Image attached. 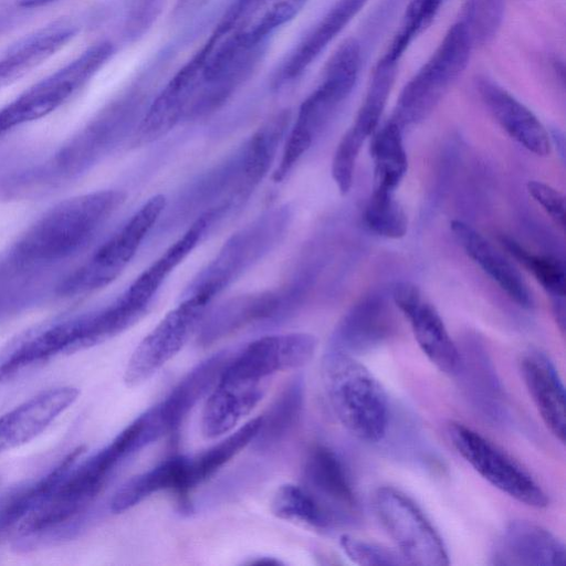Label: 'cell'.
Instances as JSON below:
<instances>
[{
    "mask_svg": "<svg viewBox=\"0 0 566 566\" xmlns=\"http://www.w3.org/2000/svg\"><path fill=\"white\" fill-rule=\"evenodd\" d=\"M274 160L272 150L262 142L249 137L233 154L224 158L185 187L166 205L156 226L167 233L190 223L210 210L214 229L235 214L262 182Z\"/></svg>",
    "mask_w": 566,
    "mask_h": 566,
    "instance_id": "obj_2",
    "label": "cell"
},
{
    "mask_svg": "<svg viewBox=\"0 0 566 566\" xmlns=\"http://www.w3.org/2000/svg\"><path fill=\"white\" fill-rule=\"evenodd\" d=\"M399 61L382 54L374 67L363 104L348 129L364 142L375 133L395 83Z\"/></svg>",
    "mask_w": 566,
    "mask_h": 566,
    "instance_id": "obj_33",
    "label": "cell"
},
{
    "mask_svg": "<svg viewBox=\"0 0 566 566\" xmlns=\"http://www.w3.org/2000/svg\"><path fill=\"white\" fill-rule=\"evenodd\" d=\"M369 0H337L286 63L285 78L301 75Z\"/></svg>",
    "mask_w": 566,
    "mask_h": 566,
    "instance_id": "obj_28",
    "label": "cell"
},
{
    "mask_svg": "<svg viewBox=\"0 0 566 566\" xmlns=\"http://www.w3.org/2000/svg\"><path fill=\"white\" fill-rule=\"evenodd\" d=\"M264 392L265 381L242 380L221 374L202 409V436L216 439L231 432L260 402Z\"/></svg>",
    "mask_w": 566,
    "mask_h": 566,
    "instance_id": "obj_20",
    "label": "cell"
},
{
    "mask_svg": "<svg viewBox=\"0 0 566 566\" xmlns=\"http://www.w3.org/2000/svg\"><path fill=\"white\" fill-rule=\"evenodd\" d=\"M451 230L464 252L517 305L531 308L532 293L520 272L481 233L461 220L451 222Z\"/></svg>",
    "mask_w": 566,
    "mask_h": 566,
    "instance_id": "obj_25",
    "label": "cell"
},
{
    "mask_svg": "<svg viewBox=\"0 0 566 566\" xmlns=\"http://www.w3.org/2000/svg\"><path fill=\"white\" fill-rule=\"evenodd\" d=\"M361 45L347 39L329 57L321 84L301 104L272 179L284 180L352 94L361 67Z\"/></svg>",
    "mask_w": 566,
    "mask_h": 566,
    "instance_id": "obj_4",
    "label": "cell"
},
{
    "mask_svg": "<svg viewBox=\"0 0 566 566\" xmlns=\"http://www.w3.org/2000/svg\"><path fill=\"white\" fill-rule=\"evenodd\" d=\"M391 327V311L386 295L371 293L343 316L328 348L355 356L380 345L389 336Z\"/></svg>",
    "mask_w": 566,
    "mask_h": 566,
    "instance_id": "obj_19",
    "label": "cell"
},
{
    "mask_svg": "<svg viewBox=\"0 0 566 566\" xmlns=\"http://www.w3.org/2000/svg\"><path fill=\"white\" fill-rule=\"evenodd\" d=\"M209 0H178L175 13L186 14L205 6Z\"/></svg>",
    "mask_w": 566,
    "mask_h": 566,
    "instance_id": "obj_43",
    "label": "cell"
},
{
    "mask_svg": "<svg viewBox=\"0 0 566 566\" xmlns=\"http://www.w3.org/2000/svg\"><path fill=\"white\" fill-rule=\"evenodd\" d=\"M449 437L458 453L490 484L527 506L549 503L546 492L517 461L472 428L452 422Z\"/></svg>",
    "mask_w": 566,
    "mask_h": 566,
    "instance_id": "obj_11",
    "label": "cell"
},
{
    "mask_svg": "<svg viewBox=\"0 0 566 566\" xmlns=\"http://www.w3.org/2000/svg\"><path fill=\"white\" fill-rule=\"evenodd\" d=\"M460 354L459 373H465L474 401L484 415L497 419L502 416V390L483 345L476 338H469L463 353L460 350Z\"/></svg>",
    "mask_w": 566,
    "mask_h": 566,
    "instance_id": "obj_30",
    "label": "cell"
},
{
    "mask_svg": "<svg viewBox=\"0 0 566 566\" xmlns=\"http://www.w3.org/2000/svg\"><path fill=\"white\" fill-rule=\"evenodd\" d=\"M366 226L376 234L389 238H402L408 229L405 210L395 198V191L373 187L364 212Z\"/></svg>",
    "mask_w": 566,
    "mask_h": 566,
    "instance_id": "obj_36",
    "label": "cell"
},
{
    "mask_svg": "<svg viewBox=\"0 0 566 566\" xmlns=\"http://www.w3.org/2000/svg\"><path fill=\"white\" fill-rule=\"evenodd\" d=\"M476 88L490 113L513 139L537 156L549 153L548 130L531 109L490 78H479Z\"/></svg>",
    "mask_w": 566,
    "mask_h": 566,
    "instance_id": "obj_22",
    "label": "cell"
},
{
    "mask_svg": "<svg viewBox=\"0 0 566 566\" xmlns=\"http://www.w3.org/2000/svg\"><path fill=\"white\" fill-rule=\"evenodd\" d=\"M339 544L345 555L358 565L408 564L399 552L350 535H343L339 539Z\"/></svg>",
    "mask_w": 566,
    "mask_h": 566,
    "instance_id": "obj_40",
    "label": "cell"
},
{
    "mask_svg": "<svg viewBox=\"0 0 566 566\" xmlns=\"http://www.w3.org/2000/svg\"><path fill=\"white\" fill-rule=\"evenodd\" d=\"M472 48L463 23L451 25L430 59L403 86L390 119L402 129L426 119L465 70Z\"/></svg>",
    "mask_w": 566,
    "mask_h": 566,
    "instance_id": "obj_7",
    "label": "cell"
},
{
    "mask_svg": "<svg viewBox=\"0 0 566 566\" xmlns=\"http://www.w3.org/2000/svg\"><path fill=\"white\" fill-rule=\"evenodd\" d=\"M208 52L202 46L168 82L138 122L132 136V146L156 142L186 118L199 88Z\"/></svg>",
    "mask_w": 566,
    "mask_h": 566,
    "instance_id": "obj_15",
    "label": "cell"
},
{
    "mask_svg": "<svg viewBox=\"0 0 566 566\" xmlns=\"http://www.w3.org/2000/svg\"><path fill=\"white\" fill-rule=\"evenodd\" d=\"M443 0H409L401 22L385 54L400 61L415 39L433 22Z\"/></svg>",
    "mask_w": 566,
    "mask_h": 566,
    "instance_id": "obj_38",
    "label": "cell"
},
{
    "mask_svg": "<svg viewBox=\"0 0 566 566\" xmlns=\"http://www.w3.org/2000/svg\"><path fill=\"white\" fill-rule=\"evenodd\" d=\"M505 0H467L461 19L474 45H484L496 35L504 17Z\"/></svg>",
    "mask_w": 566,
    "mask_h": 566,
    "instance_id": "obj_39",
    "label": "cell"
},
{
    "mask_svg": "<svg viewBox=\"0 0 566 566\" xmlns=\"http://www.w3.org/2000/svg\"><path fill=\"white\" fill-rule=\"evenodd\" d=\"M261 416L251 419L219 442L188 459L185 492L202 483L255 439Z\"/></svg>",
    "mask_w": 566,
    "mask_h": 566,
    "instance_id": "obj_31",
    "label": "cell"
},
{
    "mask_svg": "<svg viewBox=\"0 0 566 566\" xmlns=\"http://www.w3.org/2000/svg\"><path fill=\"white\" fill-rule=\"evenodd\" d=\"M322 376L331 408L342 426L354 437L377 442L386 434L389 403L385 389L355 356L326 352Z\"/></svg>",
    "mask_w": 566,
    "mask_h": 566,
    "instance_id": "obj_3",
    "label": "cell"
},
{
    "mask_svg": "<svg viewBox=\"0 0 566 566\" xmlns=\"http://www.w3.org/2000/svg\"><path fill=\"white\" fill-rule=\"evenodd\" d=\"M548 136H549V140H552L555 144L557 151L560 154V157L564 158L565 157V137H564L563 132L559 130L558 128H554L551 130V133H548Z\"/></svg>",
    "mask_w": 566,
    "mask_h": 566,
    "instance_id": "obj_44",
    "label": "cell"
},
{
    "mask_svg": "<svg viewBox=\"0 0 566 566\" xmlns=\"http://www.w3.org/2000/svg\"><path fill=\"white\" fill-rule=\"evenodd\" d=\"M304 402V381L301 377L292 379L279 394L261 423L253 442L260 450L269 449L280 442L297 422Z\"/></svg>",
    "mask_w": 566,
    "mask_h": 566,
    "instance_id": "obj_34",
    "label": "cell"
},
{
    "mask_svg": "<svg viewBox=\"0 0 566 566\" xmlns=\"http://www.w3.org/2000/svg\"><path fill=\"white\" fill-rule=\"evenodd\" d=\"M78 28L56 21L22 38L0 54V88L19 80L65 46Z\"/></svg>",
    "mask_w": 566,
    "mask_h": 566,
    "instance_id": "obj_24",
    "label": "cell"
},
{
    "mask_svg": "<svg viewBox=\"0 0 566 566\" xmlns=\"http://www.w3.org/2000/svg\"><path fill=\"white\" fill-rule=\"evenodd\" d=\"M210 305L197 296L180 297L135 348L124 373L126 385L143 384L172 359L203 322Z\"/></svg>",
    "mask_w": 566,
    "mask_h": 566,
    "instance_id": "obj_12",
    "label": "cell"
},
{
    "mask_svg": "<svg viewBox=\"0 0 566 566\" xmlns=\"http://www.w3.org/2000/svg\"><path fill=\"white\" fill-rule=\"evenodd\" d=\"M293 221L289 203L272 208L234 232L216 256L189 282L180 297L209 303L274 250Z\"/></svg>",
    "mask_w": 566,
    "mask_h": 566,
    "instance_id": "obj_5",
    "label": "cell"
},
{
    "mask_svg": "<svg viewBox=\"0 0 566 566\" xmlns=\"http://www.w3.org/2000/svg\"><path fill=\"white\" fill-rule=\"evenodd\" d=\"M126 458L113 440L80 464H74L53 490L17 525L19 533L29 535L67 522L84 511L101 492L108 476Z\"/></svg>",
    "mask_w": 566,
    "mask_h": 566,
    "instance_id": "obj_8",
    "label": "cell"
},
{
    "mask_svg": "<svg viewBox=\"0 0 566 566\" xmlns=\"http://www.w3.org/2000/svg\"><path fill=\"white\" fill-rule=\"evenodd\" d=\"M188 458L171 457L155 468L138 474L123 484L112 497L113 513H123L154 493L175 490L185 492Z\"/></svg>",
    "mask_w": 566,
    "mask_h": 566,
    "instance_id": "obj_29",
    "label": "cell"
},
{
    "mask_svg": "<svg viewBox=\"0 0 566 566\" xmlns=\"http://www.w3.org/2000/svg\"><path fill=\"white\" fill-rule=\"evenodd\" d=\"M83 315L24 333L0 350V384L33 365L81 349Z\"/></svg>",
    "mask_w": 566,
    "mask_h": 566,
    "instance_id": "obj_16",
    "label": "cell"
},
{
    "mask_svg": "<svg viewBox=\"0 0 566 566\" xmlns=\"http://www.w3.org/2000/svg\"><path fill=\"white\" fill-rule=\"evenodd\" d=\"M565 546L541 525L515 520L510 522L492 553V564L500 566H556L565 563Z\"/></svg>",
    "mask_w": 566,
    "mask_h": 566,
    "instance_id": "obj_18",
    "label": "cell"
},
{
    "mask_svg": "<svg viewBox=\"0 0 566 566\" xmlns=\"http://www.w3.org/2000/svg\"><path fill=\"white\" fill-rule=\"evenodd\" d=\"M72 386L43 390L0 417V453L20 447L40 434L76 399Z\"/></svg>",
    "mask_w": 566,
    "mask_h": 566,
    "instance_id": "obj_17",
    "label": "cell"
},
{
    "mask_svg": "<svg viewBox=\"0 0 566 566\" xmlns=\"http://www.w3.org/2000/svg\"><path fill=\"white\" fill-rule=\"evenodd\" d=\"M521 371L545 426L556 439L564 443L565 389L555 365L547 355L532 349L523 355Z\"/></svg>",
    "mask_w": 566,
    "mask_h": 566,
    "instance_id": "obj_23",
    "label": "cell"
},
{
    "mask_svg": "<svg viewBox=\"0 0 566 566\" xmlns=\"http://www.w3.org/2000/svg\"><path fill=\"white\" fill-rule=\"evenodd\" d=\"M316 347V337L308 333L262 336L230 356L222 374L242 380L265 381L276 373L306 365Z\"/></svg>",
    "mask_w": 566,
    "mask_h": 566,
    "instance_id": "obj_14",
    "label": "cell"
},
{
    "mask_svg": "<svg viewBox=\"0 0 566 566\" xmlns=\"http://www.w3.org/2000/svg\"><path fill=\"white\" fill-rule=\"evenodd\" d=\"M410 322L415 338L428 359L442 373L458 375L460 349L433 305L422 298L403 314Z\"/></svg>",
    "mask_w": 566,
    "mask_h": 566,
    "instance_id": "obj_27",
    "label": "cell"
},
{
    "mask_svg": "<svg viewBox=\"0 0 566 566\" xmlns=\"http://www.w3.org/2000/svg\"><path fill=\"white\" fill-rule=\"evenodd\" d=\"M304 476L307 490L331 520L335 513L346 517L357 513L358 502L349 475L332 449L313 447L305 459Z\"/></svg>",
    "mask_w": 566,
    "mask_h": 566,
    "instance_id": "obj_21",
    "label": "cell"
},
{
    "mask_svg": "<svg viewBox=\"0 0 566 566\" xmlns=\"http://www.w3.org/2000/svg\"><path fill=\"white\" fill-rule=\"evenodd\" d=\"M27 11L19 0H0V34L18 23Z\"/></svg>",
    "mask_w": 566,
    "mask_h": 566,
    "instance_id": "obj_42",
    "label": "cell"
},
{
    "mask_svg": "<svg viewBox=\"0 0 566 566\" xmlns=\"http://www.w3.org/2000/svg\"><path fill=\"white\" fill-rule=\"evenodd\" d=\"M230 356L220 352L193 367L156 409L166 433L177 429L196 403L213 388Z\"/></svg>",
    "mask_w": 566,
    "mask_h": 566,
    "instance_id": "obj_26",
    "label": "cell"
},
{
    "mask_svg": "<svg viewBox=\"0 0 566 566\" xmlns=\"http://www.w3.org/2000/svg\"><path fill=\"white\" fill-rule=\"evenodd\" d=\"M501 242L553 298H565L566 275L563 261L552 255L532 253L512 238L502 237Z\"/></svg>",
    "mask_w": 566,
    "mask_h": 566,
    "instance_id": "obj_37",
    "label": "cell"
},
{
    "mask_svg": "<svg viewBox=\"0 0 566 566\" xmlns=\"http://www.w3.org/2000/svg\"><path fill=\"white\" fill-rule=\"evenodd\" d=\"M402 130L390 119L374 135L370 144V155L374 160L373 187L395 191L406 175L408 159Z\"/></svg>",
    "mask_w": 566,
    "mask_h": 566,
    "instance_id": "obj_32",
    "label": "cell"
},
{
    "mask_svg": "<svg viewBox=\"0 0 566 566\" xmlns=\"http://www.w3.org/2000/svg\"><path fill=\"white\" fill-rule=\"evenodd\" d=\"M271 512L280 520L313 528H324L331 523L328 514L310 491L293 483L276 489Z\"/></svg>",
    "mask_w": 566,
    "mask_h": 566,
    "instance_id": "obj_35",
    "label": "cell"
},
{
    "mask_svg": "<svg viewBox=\"0 0 566 566\" xmlns=\"http://www.w3.org/2000/svg\"><path fill=\"white\" fill-rule=\"evenodd\" d=\"M126 199L108 189L66 199L40 217L10 248L2 264L12 274L59 264L83 251Z\"/></svg>",
    "mask_w": 566,
    "mask_h": 566,
    "instance_id": "obj_1",
    "label": "cell"
},
{
    "mask_svg": "<svg viewBox=\"0 0 566 566\" xmlns=\"http://www.w3.org/2000/svg\"><path fill=\"white\" fill-rule=\"evenodd\" d=\"M531 197L546 211L551 219L562 229L565 227L564 196L549 185L531 180L527 184Z\"/></svg>",
    "mask_w": 566,
    "mask_h": 566,
    "instance_id": "obj_41",
    "label": "cell"
},
{
    "mask_svg": "<svg viewBox=\"0 0 566 566\" xmlns=\"http://www.w3.org/2000/svg\"><path fill=\"white\" fill-rule=\"evenodd\" d=\"M374 509L382 527L408 564L422 566L448 565L447 547L424 513L401 491L378 488Z\"/></svg>",
    "mask_w": 566,
    "mask_h": 566,
    "instance_id": "obj_10",
    "label": "cell"
},
{
    "mask_svg": "<svg viewBox=\"0 0 566 566\" xmlns=\"http://www.w3.org/2000/svg\"><path fill=\"white\" fill-rule=\"evenodd\" d=\"M113 52L112 43H96L0 108V136L61 107L88 83Z\"/></svg>",
    "mask_w": 566,
    "mask_h": 566,
    "instance_id": "obj_9",
    "label": "cell"
},
{
    "mask_svg": "<svg viewBox=\"0 0 566 566\" xmlns=\"http://www.w3.org/2000/svg\"><path fill=\"white\" fill-rule=\"evenodd\" d=\"M301 308L294 291L285 283L262 292L229 298L202 322L199 342L211 344L247 327L280 324Z\"/></svg>",
    "mask_w": 566,
    "mask_h": 566,
    "instance_id": "obj_13",
    "label": "cell"
},
{
    "mask_svg": "<svg viewBox=\"0 0 566 566\" xmlns=\"http://www.w3.org/2000/svg\"><path fill=\"white\" fill-rule=\"evenodd\" d=\"M167 205L164 195H155L77 269L59 285L63 297H78L104 289L115 281L155 229Z\"/></svg>",
    "mask_w": 566,
    "mask_h": 566,
    "instance_id": "obj_6",
    "label": "cell"
}]
</instances>
